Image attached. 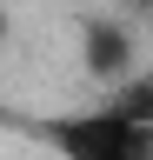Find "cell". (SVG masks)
Segmentation results:
<instances>
[{
    "mask_svg": "<svg viewBox=\"0 0 153 160\" xmlns=\"http://www.w3.org/2000/svg\"><path fill=\"white\" fill-rule=\"evenodd\" d=\"M40 133L60 160H153V87L133 80L87 113H53Z\"/></svg>",
    "mask_w": 153,
    "mask_h": 160,
    "instance_id": "1",
    "label": "cell"
},
{
    "mask_svg": "<svg viewBox=\"0 0 153 160\" xmlns=\"http://www.w3.org/2000/svg\"><path fill=\"white\" fill-rule=\"evenodd\" d=\"M80 60H87V73L100 80V87H113L120 73H133V33L120 27V20H87Z\"/></svg>",
    "mask_w": 153,
    "mask_h": 160,
    "instance_id": "2",
    "label": "cell"
},
{
    "mask_svg": "<svg viewBox=\"0 0 153 160\" xmlns=\"http://www.w3.org/2000/svg\"><path fill=\"white\" fill-rule=\"evenodd\" d=\"M0 40H7V7H0Z\"/></svg>",
    "mask_w": 153,
    "mask_h": 160,
    "instance_id": "3",
    "label": "cell"
}]
</instances>
